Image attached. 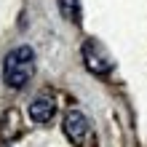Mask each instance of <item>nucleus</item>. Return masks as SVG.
Segmentation results:
<instances>
[{"instance_id":"nucleus-4","label":"nucleus","mask_w":147,"mask_h":147,"mask_svg":"<svg viewBox=\"0 0 147 147\" xmlns=\"http://www.w3.org/2000/svg\"><path fill=\"white\" fill-rule=\"evenodd\" d=\"M54 112H56V105H54V99H48V96H38V99H32V105H30V118L35 120V123H48V120L54 118Z\"/></svg>"},{"instance_id":"nucleus-3","label":"nucleus","mask_w":147,"mask_h":147,"mask_svg":"<svg viewBox=\"0 0 147 147\" xmlns=\"http://www.w3.org/2000/svg\"><path fill=\"white\" fill-rule=\"evenodd\" d=\"M64 134L72 144H83V139L88 136V118L78 110H70L64 118Z\"/></svg>"},{"instance_id":"nucleus-5","label":"nucleus","mask_w":147,"mask_h":147,"mask_svg":"<svg viewBox=\"0 0 147 147\" xmlns=\"http://www.w3.org/2000/svg\"><path fill=\"white\" fill-rule=\"evenodd\" d=\"M59 8H62V16L67 22H80V3L78 0H59Z\"/></svg>"},{"instance_id":"nucleus-2","label":"nucleus","mask_w":147,"mask_h":147,"mask_svg":"<svg viewBox=\"0 0 147 147\" xmlns=\"http://www.w3.org/2000/svg\"><path fill=\"white\" fill-rule=\"evenodd\" d=\"M83 59H86V67H88L94 75H107V72L112 70L110 56L102 51L99 43H94V40H88V43L83 46Z\"/></svg>"},{"instance_id":"nucleus-1","label":"nucleus","mask_w":147,"mask_h":147,"mask_svg":"<svg viewBox=\"0 0 147 147\" xmlns=\"http://www.w3.org/2000/svg\"><path fill=\"white\" fill-rule=\"evenodd\" d=\"M35 72V51L30 46H19L5 56V83L11 88H22Z\"/></svg>"}]
</instances>
